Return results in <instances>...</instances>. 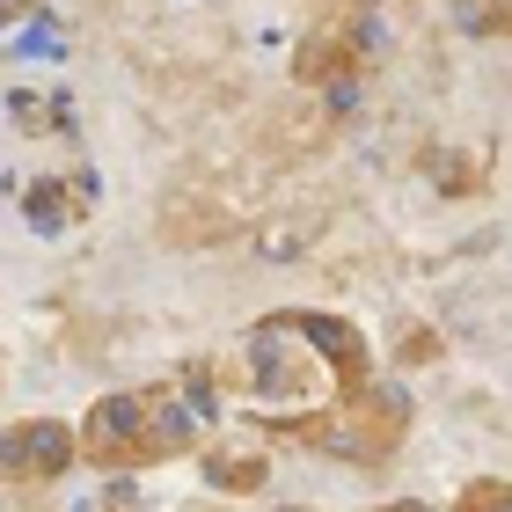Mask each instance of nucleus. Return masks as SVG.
Returning a JSON list of instances; mask_svg holds the SVG:
<instances>
[{
  "mask_svg": "<svg viewBox=\"0 0 512 512\" xmlns=\"http://www.w3.org/2000/svg\"><path fill=\"white\" fill-rule=\"evenodd\" d=\"M191 447V417L169 403V388H139V395H103L81 425V447L96 469H154Z\"/></svg>",
  "mask_w": 512,
  "mask_h": 512,
  "instance_id": "nucleus-1",
  "label": "nucleus"
},
{
  "mask_svg": "<svg viewBox=\"0 0 512 512\" xmlns=\"http://www.w3.org/2000/svg\"><path fill=\"white\" fill-rule=\"evenodd\" d=\"M66 461H74V432L52 425V417L0 425V483H52Z\"/></svg>",
  "mask_w": 512,
  "mask_h": 512,
  "instance_id": "nucleus-2",
  "label": "nucleus"
},
{
  "mask_svg": "<svg viewBox=\"0 0 512 512\" xmlns=\"http://www.w3.org/2000/svg\"><path fill=\"white\" fill-rule=\"evenodd\" d=\"M88 191H96V176H74V183H37V191L22 198V205H30V227H37V235H66V227L81 220V198H88Z\"/></svg>",
  "mask_w": 512,
  "mask_h": 512,
  "instance_id": "nucleus-3",
  "label": "nucleus"
},
{
  "mask_svg": "<svg viewBox=\"0 0 512 512\" xmlns=\"http://www.w3.org/2000/svg\"><path fill=\"white\" fill-rule=\"evenodd\" d=\"M205 476H213V491L249 498V491H264L271 461H264V454H242V447H213V454H205Z\"/></svg>",
  "mask_w": 512,
  "mask_h": 512,
  "instance_id": "nucleus-4",
  "label": "nucleus"
},
{
  "mask_svg": "<svg viewBox=\"0 0 512 512\" xmlns=\"http://www.w3.org/2000/svg\"><path fill=\"white\" fill-rule=\"evenodd\" d=\"M454 512H505V483H498V476H483V483H469V491L454 498Z\"/></svg>",
  "mask_w": 512,
  "mask_h": 512,
  "instance_id": "nucleus-5",
  "label": "nucleus"
},
{
  "mask_svg": "<svg viewBox=\"0 0 512 512\" xmlns=\"http://www.w3.org/2000/svg\"><path fill=\"white\" fill-rule=\"evenodd\" d=\"M381 512H425V505H417V498H403V505H381Z\"/></svg>",
  "mask_w": 512,
  "mask_h": 512,
  "instance_id": "nucleus-6",
  "label": "nucleus"
}]
</instances>
